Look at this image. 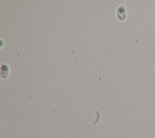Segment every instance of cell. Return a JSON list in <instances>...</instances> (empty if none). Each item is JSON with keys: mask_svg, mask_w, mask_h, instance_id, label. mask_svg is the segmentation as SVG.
I'll list each match as a JSON object with an SVG mask.
<instances>
[{"mask_svg": "<svg viewBox=\"0 0 155 138\" xmlns=\"http://www.w3.org/2000/svg\"><path fill=\"white\" fill-rule=\"evenodd\" d=\"M116 15L119 20L124 21L127 18V9L124 5H120L116 10Z\"/></svg>", "mask_w": 155, "mask_h": 138, "instance_id": "cell-1", "label": "cell"}]
</instances>
